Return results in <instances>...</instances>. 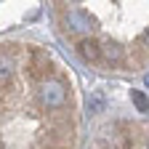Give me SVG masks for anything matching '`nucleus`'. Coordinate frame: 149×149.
<instances>
[{
  "label": "nucleus",
  "mask_w": 149,
  "mask_h": 149,
  "mask_svg": "<svg viewBox=\"0 0 149 149\" xmlns=\"http://www.w3.org/2000/svg\"><path fill=\"white\" fill-rule=\"evenodd\" d=\"M67 99H69V93H67V85L61 80H56V77H48L45 83L37 85V101H40L43 109H64L67 107Z\"/></svg>",
  "instance_id": "1"
},
{
  "label": "nucleus",
  "mask_w": 149,
  "mask_h": 149,
  "mask_svg": "<svg viewBox=\"0 0 149 149\" xmlns=\"http://www.w3.org/2000/svg\"><path fill=\"white\" fill-rule=\"evenodd\" d=\"M64 27H67L69 35H80V40H85L96 29V19L91 13H85L83 8H72V11L64 13Z\"/></svg>",
  "instance_id": "2"
},
{
  "label": "nucleus",
  "mask_w": 149,
  "mask_h": 149,
  "mask_svg": "<svg viewBox=\"0 0 149 149\" xmlns=\"http://www.w3.org/2000/svg\"><path fill=\"white\" fill-rule=\"evenodd\" d=\"M77 53H80V59L88 61V64H96L101 59V43L96 40V37H85V40L77 43Z\"/></svg>",
  "instance_id": "3"
},
{
  "label": "nucleus",
  "mask_w": 149,
  "mask_h": 149,
  "mask_svg": "<svg viewBox=\"0 0 149 149\" xmlns=\"http://www.w3.org/2000/svg\"><path fill=\"white\" fill-rule=\"evenodd\" d=\"M29 69H32V74H35L40 83H45V80H48L45 72H51V59H48V53L35 51V53H32V64H29Z\"/></svg>",
  "instance_id": "4"
},
{
  "label": "nucleus",
  "mask_w": 149,
  "mask_h": 149,
  "mask_svg": "<svg viewBox=\"0 0 149 149\" xmlns=\"http://www.w3.org/2000/svg\"><path fill=\"white\" fill-rule=\"evenodd\" d=\"M101 59L107 61V64H123L125 61V51H123V45L120 43H112V40H107V43H101Z\"/></svg>",
  "instance_id": "5"
},
{
  "label": "nucleus",
  "mask_w": 149,
  "mask_h": 149,
  "mask_svg": "<svg viewBox=\"0 0 149 149\" xmlns=\"http://www.w3.org/2000/svg\"><path fill=\"white\" fill-rule=\"evenodd\" d=\"M101 146L104 149H130V139H128V133H120V130L109 128L101 139Z\"/></svg>",
  "instance_id": "6"
},
{
  "label": "nucleus",
  "mask_w": 149,
  "mask_h": 149,
  "mask_svg": "<svg viewBox=\"0 0 149 149\" xmlns=\"http://www.w3.org/2000/svg\"><path fill=\"white\" fill-rule=\"evenodd\" d=\"M130 101L136 104L139 112H149V99H146L144 91H130Z\"/></svg>",
  "instance_id": "7"
},
{
  "label": "nucleus",
  "mask_w": 149,
  "mask_h": 149,
  "mask_svg": "<svg viewBox=\"0 0 149 149\" xmlns=\"http://www.w3.org/2000/svg\"><path fill=\"white\" fill-rule=\"evenodd\" d=\"M88 109H91V112H104V93H101V91H93V93H91Z\"/></svg>",
  "instance_id": "8"
},
{
  "label": "nucleus",
  "mask_w": 149,
  "mask_h": 149,
  "mask_svg": "<svg viewBox=\"0 0 149 149\" xmlns=\"http://www.w3.org/2000/svg\"><path fill=\"white\" fill-rule=\"evenodd\" d=\"M8 77H11V61H8V59H3V83H6Z\"/></svg>",
  "instance_id": "9"
},
{
  "label": "nucleus",
  "mask_w": 149,
  "mask_h": 149,
  "mask_svg": "<svg viewBox=\"0 0 149 149\" xmlns=\"http://www.w3.org/2000/svg\"><path fill=\"white\" fill-rule=\"evenodd\" d=\"M141 43H144V45H146V48H149V29H146V32H144V35H141Z\"/></svg>",
  "instance_id": "10"
},
{
  "label": "nucleus",
  "mask_w": 149,
  "mask_h": 149,
  "mask_svg": "<svg viewBox=\"0 0 149 149\" xmlns=\"http://www.w3.org/2000/svg\"><path fill=\"white\" fill-rule=\"evenodd\" d=\"M146 85H149V74H146Z\"/></svg>",
  "instance_id": "11"
}]
</instances>
